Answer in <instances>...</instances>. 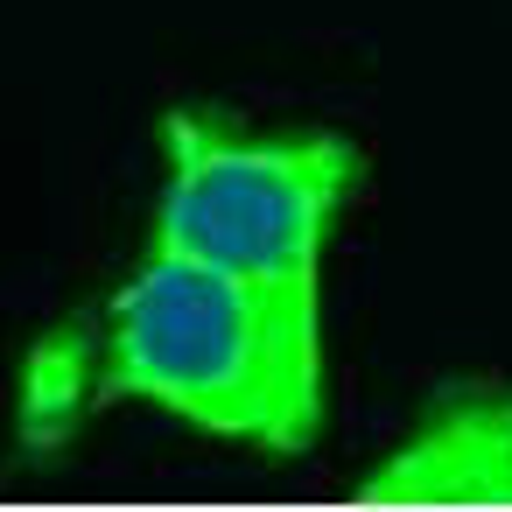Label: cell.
Wrapping results in <instances>:
<instances>
[{
  "label": "cell",
  "mask_w": 512,
  "mask_h": 512,
  "mask_svg": "<svg viewBox=\"0 0 512 512\" xmlns=\"http://www.w3.org/2000/svg\"><path fill=\"white\" fill-rule=\"evenodd\" d=\"M85 386L211 442L309 456L323 442V288L260 281L148 246L99 323H78Z\"/></svg>",
  "instance_id": "1"
},
{
  "label": "cell",
  "mask_w": 512,
  "mask_h": 512,
  "mask_svg": "<svg viewBox=\"0 0 512 512\" xmlns=\"http://www.w3.org/2000/svg\"><path fill=\"white\" fill-rule=\"evenodd\" d=\"M365 155L330 127L253 134L176 106L162 120L155 239L183 260L323 288V253L358 197Z\"/></svg>",
  "instance_id": "2"
},
{
  "label": "cell",
  "mask_w": 512,
  "mask_h": 512,
  "mask_svg": "<svg viewBox=\"0 0 512 512\" xmlns=\"http://www.w3.org/2000/svg\"><path fill=\"white\" fill-rule=\"evenodd\" d=\"M365 505H512V386L442 379L386 463L358 477Z\"/></svg>",
  "instance_id": "3"
}]
</instances>
